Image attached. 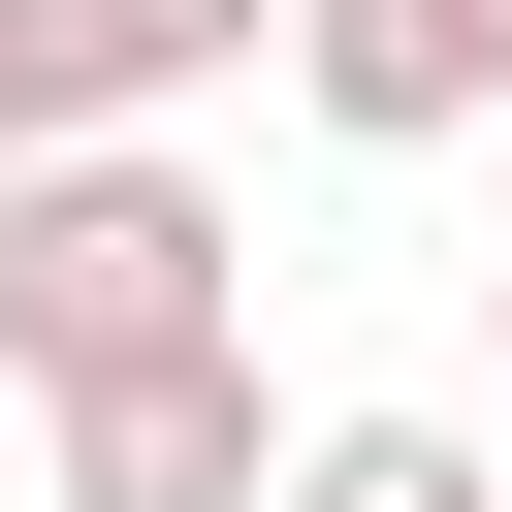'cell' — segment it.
I'll return each instance as SVG.
<instances>
[{"label": "cell", "instance_id": "8992f818", "mask_svg": "<svg viewBox=\"0 0 512 512\" xmlns=\"http://www.w3.org/2000/svg\"><path fill=\"white\" fill-rule=\"evenodd\" d=\"M32 160H96V32H64V0H0V192H32Z\"/></svg>", "mask_w": 512, "mask_h": 512}, {"label": "cell", "instance_id": "3957f363", "mask_svg": "<svg viewBox=\"0 0 512 512\" xmlns=\"http://www.w3.org/2000/svg\"><path fill=\"white\" fill-rule=\"evenodd\" d=\"M288 96H320L352 160H448V128L512 96V0H288Z\"/></svg>", "mask_w": 512, "mask_h": 512}, {"label": "cell", "instance_id": "6da1fadb", "mask_svg": "<svg viewBox=\"0 0 512 512\" xmlns=\"http://www.w3.org/2000/svg\"><path fill=\"white\" fill-rule=\"evenodd\" d=\"M128 352H256V224L160 128H96V160L0 192V384H128Z\"/></svg>", "mask_w": 512, "mask_h": 512}, {"label": "cell", "instance_id": "277c9868", "mask_svg": "<svg viewBox=\"0 0 512 512\" xmlns=\"http://www.w3.org/2000/svg\"><path fill=\"white\" fill-rule=\"evenodd\" d=\"M288 512H512V416H320Z\"/></svg>", "mask_w": 512, "mask_h": 512}, {"label": "cell", "instance_id": "5b68a950", "mask_svg": "<svg viewBox=\"0 0 512 512\" xmlns=\"http://www.w3.org/2000/svg\"><path fill=\"white\" fill-rule=\"evenodd\" d=\"M96 32V128H160V96H224V64H288V0H64Z\"/></svg>", "mask_w": 512, "mask_h": 512}, {"label": "cell", "instance_id": "7a4b0ae2", "mask_svg": "<svg viewBox=\"0 0 512 512\" xmlns=\"http://www.w3.org/2000/svg\"><path fill=\"white\" fill-rule=\"evenodd\" d=\"M320 416H256V352H128V384H32V512H288Z\"/></svg>", "mask_w": 512, "mask_h": 512}]
</instances>
